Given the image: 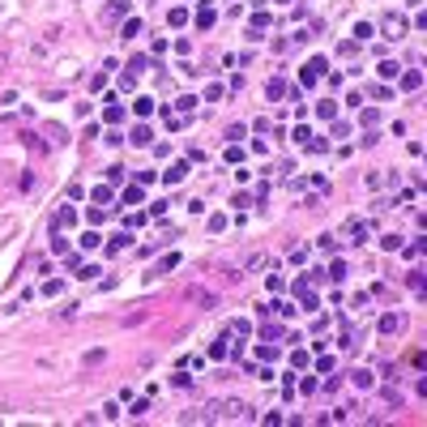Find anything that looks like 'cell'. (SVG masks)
<instances>
[{
    "mask_svg": "<svg viewBox=\"0 0 427 427\" xmlns=\"http://www.w3.org/2000/svg\"><path fill=\"white\" fill-rule=\"evenodd\" d=\"M325 68H329V64L320 60V56H316V60H307V68H303V73H299V86H312V81H316L320 73H325Z\"/></svg>",
    "mask_w": 427,
    "mask_h": 427,
    "instance_id": "obj_1",
    "label": "cell"
},
{
    "mask_svg": "<svg viewBox=\"0 0 427 427\" xmlns=\"http://www.w3.org/2000/svg\"><path fill=\"white\" fill-rule=\"evenodd\" d=\"M401 325H406V316H401V312H385L381 316V334H397Z\"/></svg>",
    "mask_w": 427,
    "mask_h": 427,
    "instance_id": "obj_2",
    "label": "cell"
},
{
    "mask_svg": "<svg viewBox=\"0 0 427 427\" xmlns=\"http://www.w3.org/2000/svg\"><path fill=\"white\" fill-rule=\"evenodd\" d=\"M385 30H389V39H401V34H406V17L389 13V17H385Z\"/></svg>",
    "mask_w": 427,
    "mask_h": 427,
    "instance_id": "obj_3",
    "label": "cell"
},
{
    "mask_svg": "<svg viewBox=\"0 0 427 427\" xmlns=\"http://www.w3.org/2000/svg\"><path fill=\"white\" fill-rule=\"evenodd\" d=\"M184 175H188V158H180V162H171V167H167V175H162V180H167V184H180Z\"/></svg>",
    "mask_w": 427,
    "mask_h": 427,
    "instance_id": "obj_4",
    "label": "cell"
},
{
    "mask_svg": "<svg viewBox=\"0 0 427 427\" xmlns=\"http://www.w3.org/2000/svg\"><path fill=\"white\" fill-rule=\"evenodd\" d=\"M73 222H77V214L68 209V205H60V209H56V218H52V227L60 231V227H73Z\"/></svg>",
    "mask_w": 427,
    "mask_h": 427,
    "instance_id": "obj_5",
    "label": "cell"
},
{
    "mask_svg": "<svg viewBox=\"0 0 427 427\" xmlns=\"http://www.w3.org/2000/svg\"><path fill=\"white\" fill-rule=\"evenodd\" d=\"M350 235H354V244H367V235H372V222L354 218V222H350Z\"/></svg>",
    "mask_w": 427,
    "mask_h": 427,
    "instance_id": "obj_6",
    "label": "cell"
},
{
    "mask_svg": "<svg viewBox=\"0 0 427 427\" xmlns=\"http://www.w3.org/2000/svg\"><path fill=\"white\" fill-rule=\"evenodd\" d=\"M120 120H124V107L115 99H107V124H120Z\"/></svg>",
    "mask_w": 427,
    "mask_h": 427,
    "instance_id": "obj_7",
    "label": "cell"
},
{
    "mask_svg": "<svg viewBox=\"0 0 427 427\" xmlns=\"http://www.w3.org/2000/svg\"><path fill=\"white\" fill-rule=\"evenodd\" d=\"M419 86H423V73H419V68H410V73L401 77V90H419Z\"/></svg>",
    "mask_w": 427,
    "mask_h": 427,
    "instance_id": "obj_8",
    "label": "cell"
},
{
    "mask_svg": "<svg viewBox=\"0 0 427 427\" xmlns=\"http://www.w3.org/2000/svg\"><path fill=\"white\" fill-rule=\"evenodd\" d=\"M197 26H201V30H209V26H214V9H209V5H201V9H197Z\"/></svg>",
    "mask_w": 427,
    "mask_h": 427,
    "instance_id": "obj_9",
    "label": "cell"
},
{
    "mask_svg": "<svg viewBox=\"0 0 427 427\" xmlns=\"http://www.w3.org/2000/svg\"><path fill=\"white\" fill-rule=\"evenodd\" d=\"M150 137H154L150 128H146V124H137V128H133V137H128V141H133V146H150Z\"/></svg>",
    "mask_w": 427,
    "mask_h": 427,
    "instance_id": "obj_10",
    "label": "cell"
},
{
    "mask_svg": "<svg viewBox=\"0 0 427 427\" xmlns=\"http://www.w3.org/2000/svg\"><path fill=\"white\" fill-rule=\"evenodd\" d=\"M265 94H269V99H282V94H287V81H282V77H274V81L265 86Z\"/></svg>",
    "mask_w": 427,
    "mask_h": 427,
    "instance_id": "obj_11",
    "label": "cell"
},
{
    "mask_svg": "<svg viewBox=\"0 0 427 427\" xmlns=\"http://www.w3.org/2000/svg\"><path fill=\"white\" fill-rule=\"evenodd\" d=\"M99 244H103V235H99V231H86V235H81V248H86V252H94Z\"/></svg>",
    "mask_w": 427,
    "mask_h": 427,
    "instance_id": "obj_12",
    "label": "cell"
},
{
    "mask_svg": "<svg viewBox=\"0 0 427 427\" xmlns=\"http://www.w3.org/2000/svg\"><path fill=\"white\" fill-rule=\"evenodd\" d=\"M124 205H141V184H128L124 188Z\"/></svg>",
    "mask_w": 427,
    "mask_h": 427,
    "instance_id": "obj_13",
    "label": "cell"
},
{
    "mask_svg": "<svg viewBox=\"0 0 427 427\" xmlns=\"http://www.w3.org/2000/svg\"><path fill=\"white\" fill-rule=\"evenodd\" d=\"M120 34H124V39H137V34H141V17H128Z\"/></svg>",
    "mask_w": 427,
    "mask_h": 427,
    "instance_id": "obj_14",
    "label": "cell"
},
{
    "mask_svg": "<svg viewBox=\"0 0 427 427\" xmlns=\"http://www.w3.org/2000/svg\"><path fill=\"white\" fill-rule=\"evenodd\" d=\"M372 34H376V26H372V21H359V26H354V39H363V43H367Z\"/></svg>",
    "mask_w": 427,
    "mask_h": 427,
    "instance_id": "obj_15",
    "label": "cell"
},
{
    "mask_svg": "<svg viewBox=\"0 0 427 427\" xmlns=\"http://www.w3.org/2000/svg\"><path fill=\"white\" fill-rule=\"evenodd\" d=\"M133 111L137 115H150L154 111V99H133Z\"/></svg>",
    "mask_w": 427,
    "mask_h": 427,
    "instance_id": "obj_16",
    "label": "cell"
},
{
    "mask_svg": "<svg viewBox=\"0 0 427 427\" xmlns=\"http://www.w3.org/2000/svg\"><path fill=\"white\" fill-rule=\"evenodd\" d=\"M325 274H329V278H334V282H342V278H346V265H342V260H334V265H329V269H325Z\"/></svg>",
    "mask_w": 427,
    "mask_h": 427,
    "instance_id": "obj_17",
    "label": "cell"
},
{
    "mask_svg": "<svg viewBox=\"0 0 427 427\" xmlns=\"http://www.w3.org/2000/svg\"><path fill=\"white\" fill-rule=\"evenodd\" d=\"M354 385H359V389H372V372H363V367H359V372H354Z\"/></svg>",
    "mask_w": 427,
    "mask_h": 427,
    "instance_id": "obj_18",
    "label": "cell"
},
{
    "mask_svg": "<svg viewBox=\"0 0 427 427\" xmlns=\"http://www.w3.org/2000/svg\"><path fill=\"white\" fill-rule=\"evenodd\" d=\"M167 21H171V26H184V21H188V13H184V9H171V13H167Z\"/></svg>",
    "mask_w": 427,
    "mask_h": 427,
    "instance_id": "obj_19",
    "label": "cell"
},
{
    "mask_svg": "<svg viewBox=\"0 0 427 427\" xmlns=\"http://www.w3.org/2000/svg\"><path fill=\"white\" fill-rule=\"evenodd\" d=\"M397 73H401V64H393V60L381 64V77H397Z\"/></svg>",
    "mask_w": 427,
    "mask_h": 427,
    "instance_id": "obj_20",
    "label": "cell"
},
{
    "mask_svg": "<svg viewBox=\"0 0 427 427\" xmlns=\"http://www.w3.org/2000/svg\"><path fill=\"white\" fill-rule=\"evenodd\" d=\"M209 359H227V342H214V346H209Z\"/></svg>",
    "mask_w": 427,
    "mask_h": 427,
    "instance_id": "obj_21",
    "label": "cell"
},
{
    "mask_svg": "<svg viewBox=\"0 0 427 427\" xmlns=\"http://www.w3.org/2000/svg\"><path fill=\"white\" fill-rule=\"evenodd\" d=\"M316 115H325V120H334V115H338V107H334V103H320V107H316Z\"/></svg>",
    "mask_w": 427,
    "mask_h": 427,
    "instance_id": "obj_22",
    "label": "cell"
},
{
    "mask_svg": "<svg viewBox=\"0 0 427 427\" xmlns=\"http://www.w3.org/2000/svg\"><path fill=\"white\" fill-rule=\"evenodd\" d=\"M222 158H227V162H240V158H244V150H240V146H227V154H222Z\"/></svg>",
    "mask_w": 427,
    "mask_h": 427,
    "instance_id": "obj_23",
    "label": "cell"
},
{
    "mask_svg": "<svg viewBox=\"0 0 427 427\" xmlns=\"http://www.w3.org/2000/svg\"><path fill=\"white\" fill-rule=\"evenodd\" d=\"M124 9H128V0H111V9H107V13H111V17H120Z\"/></svg>",
    "mask_w": 427,
    "mask_h": 427,
    "instance_id": "obj_24",
    "label": "cell"
}]
</instances>
